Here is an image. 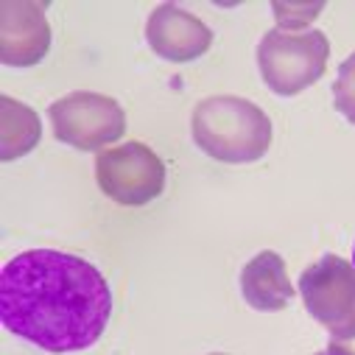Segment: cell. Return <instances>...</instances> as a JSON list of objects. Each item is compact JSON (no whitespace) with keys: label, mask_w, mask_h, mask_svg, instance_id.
Listing matches in <instances>:
<instances>
[{"label":"cell","mask_w":355,"mask_h":355,"mask_svg":"<svg viewBox=\"0 0 355 355\" xmlns=\"http://www.w3.org/2000/svg\"><path fill=\"white\" fill-rule=\"evenodd\" d=\"M193 143L218 162L246 165L266 157L272 146V121L257 104L238 96H213L191 115Z\"/></svg>","instance_id":"7a4b0ae2"},{"label":"cell","mask_w":355,"mask_h":355,"mask_svg":"<svg viewBox=\"0 0 355 355\" xmlns=\"http://www.w3.org/2000/svg\"><path fill=\"white\" fill-rule=\"evenodd\" d=\"M53 137L78 151H101L126 132L123 107L101 93H70L48 107Z\"/></svg>","instance_id":"5b68a950"},{"label":"cell","mask_w":355,"mask_h":355,"mask_svg":"<svg viewBox=\"0 0 355 355\" xmlns=\"http://www.w3.org/2000/svg\"><path fill=\"white\" fill-rule=\"evenodd\" d=\"M96 182L107 199L123 207H143L165 191V165L146 143L129 140L96 157Z\"/></svg>","instance_id":"277c9868"},{"label":"cell","mask_w":355,"mask_h":355,"mask_svg":"<svg viewBox=\"0 0 355 355\" xmlns=\"http://www.w3.org/2000/svg\"><path fill=\"white\" fill-rule=\"evenodd\" d=\"M352 266H355V252H352Z\"/></svg>","instance_id":"9a60e30c"},{"label":"cell","mask_w":355,"mask_h":355,"mask_svg":"<svg viewBox=\"0 0 355 355\" xmlns=\"http://www.w3.org/2000/svg\"><path fill=\"white\" fill-rule=\"evenodd\" d=\"M333 101H336V110L349 123H355V51L338 67V76L333 84Z\"/></svg>","instance_id":"8fae6325"},{"label":"cell","mask_w":355,"mask_h":355,"mask_svg":"<svg viewBox=\"0 0 355 355\" xmlns=\"http://www.w3.org/2000/svg\"><path fill=\"white\" fill-rule=\"evenodd\" d=\"M327 355H355V324L341 336H330Z\"/></svg>","instance_id":"4fadbf2b"},{"label":"cell","mask_w":355,"mask_h":355,"mask_svg":"<svg viewBox=\"0 0 355 355\" xmlns=\"http://www.w3.org/2000/svg\"><path fill=\"white\" fill-rule=\"evenodd\" d=\"M324 9V3H272V12L277 17V28L280 31H291L297 34L300 28L308 31V23H313V17Z\"/></svg>","instance_id":"7c38bea8"},{"label":"cell","mask_w":355,"mask_h":355,"mask_svg":"<svg viewBox=\"0 0 355 355\" xmlns=\"http://www.w3.org/2000/svg\"><path fill=\"white\" fill-rule=\"evenodd\" d=\"M316 355H327V352H316Z\"/></svg>","instance_id":"2e32d148"},{"label":"cell","mask_w":355,"mask_h":355,"mask_svg":"<svg viewBox=\"0 0 355 355\" xmlns=\"http://www.w3.org/2000/svg\"><path fill=\"white\" fill-rule=\"evenodd\" d=\"M146 40L159 59L185 64L210 51L213 31L188 9L176 3H159L148 15Z\"/></svg>","instance_id":"ba28073f"},{"label":"cell","mask_w":355,"mask_h":355,"mask_svg":"<svg viewBox=\"0 0 355 355\" xmlns=\"http://www.w3.org/2000/svg\"><path fill=\"white\" fill-rule=\"evenodd\" d=\"M112 316V291L90 260L53 249L12 257L0 275V319L6 330L45 352L93 347Z\"/></svg>","instance_id":"6da1fadb"},{"label":"cell","mask_w":355,"mask_h":355,"mask_svg":"<svg viewBox=\"0 0 355 355\" xmlns=\"http://www.w3.org/2000/svg\"><path fill=\"white\" fill-rule=\"evenodd\" d=\"M300 294L308 313L341 336L355 324V266L338 254H324L300 277Z\"/></svg>","instance_id":"8992f818"},{"label":"cell","mask_w":355,"mask_h":355,"mask_svg":"<svg viewBox=\"0 0 355 355\" xmlns=\"http://www.w3.org/2000/svg\"><path fill=\"white\" fill-rule=\"evenodd\" d=\"M0 104H3V159L12 162V159L26 157L40 143L42 126L31 107H26L9 96H3Z\"/></svg>","instance_id":"30bf717a"},{"label":"cell","mask_w":355,"mask_h":355,"mask_svg":"<svg viewBox=\"0 0 355 355\" xmlns=\"http://www.w3.org/2000/svg\"><path fill=\"white\" fill-rule=\"evenodd\" d=\"M330 59V42L322 31L308 28V31H269L263 34L257 45V67L266 81V87L283 98L300 96L316 84Z\"/></svg>","instance_id":"3957f363"},{"label":"cell","mask_w":355,"mask_h":355,"mask_svg":"<svg viewBox=\"0 0 355 355\" xmlns=\"http://www.w3.org/2000/svg\"><path fill=\"white\" fill-rule=\"evenodd\" d=\"M241 294L254 311H283L294 300V286L286 272V260L272 249L254 254L241 272Z\"/></svg>","instance_id":"9c48e42d"},{"label":"cell","mask_w":355,"mask_h":355,"mask_svg":"<svg viewBox=\"0 0 355 355\" xmlns=\"http://www.w3.org/2000/svg\"><path fill=\"white\" fill-rule=\"evenodd\" d=\"M51 51L45 6L31 0H3L0 6V59L9 67H31Z\"/></svg>","instance_id":"52a82bcc"},{"label":"cell","mask_w":355,"mask_h":355,"mask_svg":"<svg viewBox=\"0 0 355 355\" xmlns=\"http://www.w3.org/2000/svg\"><path fill=\"white\" fill-rule=\"evenodd\" d=\"M210 355H224V352H210Z\"/></svg>","instance_id":"5bb4252c"}]
</instances>
